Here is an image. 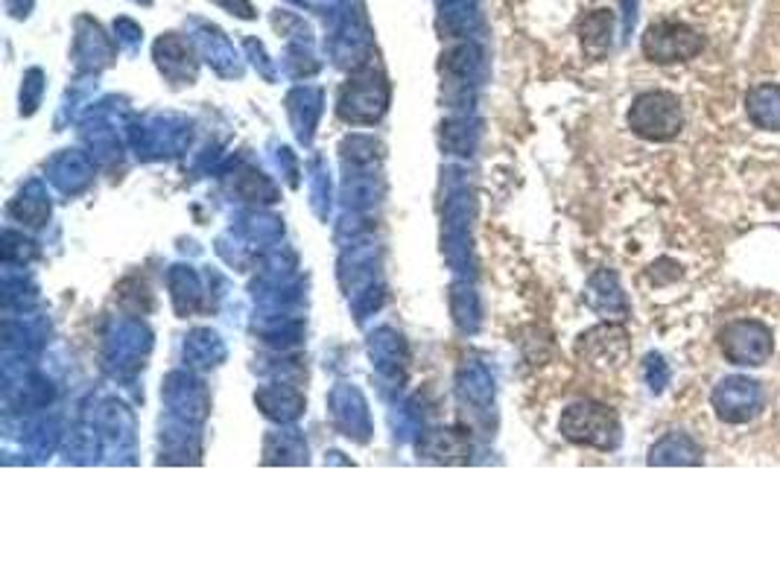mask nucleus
Segmentation results:
<instances>
[{"instance_id":"1","label":"nucleus","mask_w":780,"mask_h":584,"mask_svg":"<svg viewBox=\"0 0 780 584\" xmlns=\"http://www.w3.org/2000/svg\"><path fill=\"white\" fill-rule=\"evenodd\" d=\"M629 123L637 135L649 140H672L685 126V112L678 96L667 91H649L634 100V108L629 114Z\"/></svg>"},{"instance_id":"2","label":"nucleus","mask_w":780,"mask_h":584,"mask_svg":"<svg viewBox=\"0 0 780 584\" xmlns=\"http://www.w3.org/2000/svg\"><path fill=\"white\" fill-rule=\"evenodd\" d=\"M722 354L734 363V366L757 368L766 366L775 354V336L764 322L755 319H739L731 322L725 331L720 333Z\"/></svg>"},{"instance_id":"3","label":"nucleus","mask_w":780,"mask_h":584,"mask_svg":"<svg viewBox=\"0 0 780 584\" xmlns=\"http://www.w3.org/2000/svg\"><path fill=\"white\" fill-rule=\"evenodd\" d=\"M704 50V35L687 24L676 21H660L652 24L643 35V53L646 59L658 65H672V61H687Z\"/></svg>"},{"instance_id":"4","label":"nucleus","mask_w":780,"mask_h":584,"mask_svg":"<svg viewBox=\"0 0 780 584\" xmlns=\"http://www.w3.org/2000/svg\"><path fill=\"white\" fill-rule=\"evenodd\" d=\"M766 403L764 386L748 377H725L713 389V410L725 424H748L760 415Z\"/></svg>"},{"instance_id":"5","label":"nucleus","mask_w":780,"mask_h":584,"mask_svg":"<svg viewBox=\"0 0 780 584\" xmlns=\"http://www.w3.org/2000/svg\"><path fill=\"white\" fill-rule=\"evenodd\" d=\"M564 430L567 436L576 438V442H585V445H597V447H614L617 445V419L606 406H597V403H585V406H573L570 419L564 421Z\"/></svg>"},{"instance_id":"6","label":"nucleus","mask_w":780,"mask_h":584,"mask_svg":"<svg viewBox=\"0 0 780 584\" xmlns=\"http://www.w3.org/2000/svg\"><path fill=\"white\" fill-rule=\"evenodd\" d=\"M748 117L757 129H780V85H757L746 96Z\"/></svg>"},{"instance_id":"7","label":"nucleus","mask_w":780,"mask_h":584,"mask_svg":"<svg viewBox=\"0 0 780 584\" xmlns=\"http://www.w3.org/2000/svg\"><path fill=\"white\" fill-rule=\"evenodd\" d=\"M652 462L658 465H699L702 462V450L693 438H687L685 433H672L652 450Z\"/></svg>"},{"instance_id":"8","label":"nucleus","mask_w":780,"mask_h":584,"mask_svg":"<svg viewBox=\"0 0 780 584\" xmlns=\"http://www.w3.org/2000/svg\"><path fill=\"white\" fill-rule=\"evenodd\" d=\"M611 24H614V15H611L608 9H599V12L585 18V24H581V38H585V44H588V50H606L608 35H611Z\"/></svg>"},{"instance_id":"9","label":"nucleus","mask_w":780,"mask_h":584,"mask_svg":"<svg viewBox=\"0 0 780 584\" xmlns=\"http://www.w3.org/2000/svg\"><path fill=\"white\" fill-rule=\"evenodd\" d=\"M649 377H652V389L658 392V389H664L667 386V380H669V371H667V366H664V359L660 357H649Z\"/></svg>"}]
</instances>
